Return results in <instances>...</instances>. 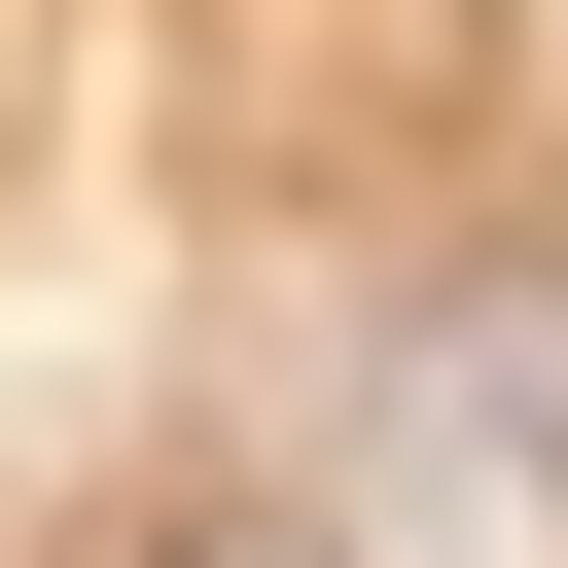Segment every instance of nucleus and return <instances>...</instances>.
Instances as JSON below:
<instances>
[{"mask_svg":"<svg viewBox=\"0 0 568 568\" xmlns=\"http://www.w3.org/2000/svg\"><path fill=\"white\" fill-rule=\"evenodd\" d=\"M178 568H355V532H320V497H284V532H178Z\"/></svg>","mask_w":568,"mask_h":568,"instance_id":"1","label":"nucleus"}]
</instances>
